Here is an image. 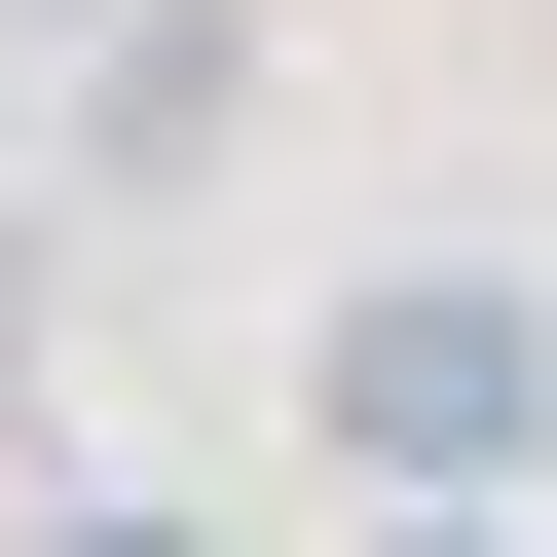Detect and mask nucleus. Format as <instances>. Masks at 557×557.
I'll return each instance as SVG.
<instances>
[{"mask_svg":"<svg viewBox=\"0 0 557 557\" xmlns=\"http://www.w3.org/2000/svg\"><path fill=\"white\" fill-rule=\"evenodd\" d=\"M298 446L372 520H520L557 483V298H520V260H335V298H298Z\"/></svg>","mask_w":557,"mask_h":557,"instance_id":"obj_1","label":"nucleus"},{"mask_svg":"<svg viewBox=\"0 0 557 557\" xmlns=\"http://www.w3.org/2000/svg\"><path fill=\"white\" fill-rule=\"evenodd\" d=\"M0 557H223V520H149V483H38V520H0Z\"/></svg>","mask_w":557,"mask_h":557,"instance_id":"obj_2","label":"nucleus"},{"mask_svg":"<svg viewBox=\"0 0 557 557\" xmlns=\"http://www.w3.org/2000/svg\"><path fill=\"white\" fill-rule=\"evenodd\" d=\"M372 557H520V520H372Z\"/></svg>","mask_w":557,"mask_h":557,"instance_id":"obj_3","label":"nucleus"}]
</instances>
